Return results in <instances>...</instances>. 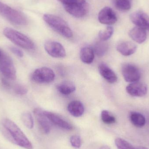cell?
<instances>
[{"label": "cell", "instance_id": "cell-17", "mask_svg": "<svg viewBox=\"0 0 149 149\" xmlns=\"http://www.w3.org/2000/svg\"><path fill=\"white\" fill-rule=\"evenodd\" d=\"M129 35L134 41L139 44L144 42L147 39L146 30L137 26L130 31Z\"/></svg>", "mask_w": 149, "mask_h": 149}, {"label": "cell", "instance_id": "cell-33", "mask_svg": "<svg viewBox=\"0 0 149 149\" xmlns=\"http://www.w3.org/2000/svg\"><path fill=\"white\" fill-rule=\"evenodd\" d=\"M58 1H60V2L62 3H64L67 0H58Z\"/></svg>", "mask_w": 149, "mask_h": 149}, {"label": "cell", "instance_id": "cell-27", "mask_svg": "<svg viewBox=\"0 0 149 149\" xmlns=\"http://www.w3.org/2000/svg\"><path fill=\"white\" fill-rule=\"evenodd\" d=\"M101 119L103 123L107 124H111L116 121L115 117L107 110H103L101 113Z\"/></svg>", "mask_w": 149, "mask_h": 149}, {"label": "cell", "instance_id": "cell-6", "mask_svg": "<svg viewBox=\"0 0 149 149\" xmlns=\"http://www.w3.org/2000/svg\"><path fill=\"white\" fill-rule=\"evenodd\" d=\"M0 72L9 79L16 78V71L10 57L0 49Z\"/></svg>", "mask_w": 149, "mask_h": 149}, {"label": "cell", "instance_id": "cell-29", "mask_svg": "<svg viewBox=\"0 0 149 149\" xmlns=\"http://www.w3.org/2000/svg\"><path fill=\"white\" fill-rule=\"evenodd\" d=\"M70 142L71 144L75 148H79L81 145L80 136L78 135H73L70 137Z\"/></svg>", "mask_w": 149, "mask_h": 149}, {"label": "cell", "instance_id": "cell-7", "mask_svg": "<svg viewBox=\"0 0 149 149\" xmlns=\"http://www.w3.org/2000/svg\"><path fill=\"white\" fill-rule=\"evenodd\" d=\"M55 73L48 67H42L36 70L32 73L31 79L38 83H48L52 82L55 79Z\"/></svg>", "mask_w": 149, "mask_h": 149}, {"label": "cell", "instance_id": "cell-28", "mask_svg": "<svg viewBox=\"0 0 149 149\" xmlns=\"http://www.w3.org/2000/svg\"><path fill=\"white\" fill-rule=\"evenodd\" d=\"M14 91L17 95H24L27 93L28 89L27 87L22 84H17L14 88Z\"/></svg>", "mask_w": 149, "mask_h": 149}, {"label": "cell", "instance_id": "cell-11", "mask_svg": "<svg viewBox=\"0 0 149 149\" xmlns=\"http://www.w3.org/2000/svg\"><path fill=\"white\" fill-rule=\"evenodd\" d=\"M130 19L137 27L149 30V16L145 12L135 11L130 15Z\"/></svg>", "mask_w": 149, "mask_h": 149}, {"label": "cell", "instance_id": "cell-15", "mask_svg": "<svg viewBox=\"0 0 149 149\" xmlns=\"http://www.w3.org/2000/svg\"><path fill=\"white\" fill-rule=\"evenodd\" d=\"M99 72L101 76L110 83H114L117 81L116 74L107 65L104 63L99 65Z\"/></svg>", "mask_w": 149, "mask_h": 149}, {"label": "cell", "instance_id": "cell-13", "mask_svg": "<svg viewBox=\"0 0 149 149\" xmlns=\"http://www.w3.org/2000/svg\"><path fill=\"white\" fill-rule=\"evenodd\" d=\"M34 113L43 132L45 134H49L51 130L50 121L45 114L43 110L41 109L36 108L34 109Z\"/></svg>", "mask_w": 149, "mask_h": 149}, {"label": "cell", "instance_id": "cell-16", "mask_svg": "<svg viewBox=\"0 0 149 149\" xmlns=\"http://www.w3.org/2000/svg\"><path fill=\"white\" fill-rule=\"evenodd\" d=\"M137 45L134 43L125 41L118 44L116 49L122 55L127 56L134 53L137 49Z\"/></svg>", "mask_w": 149, "mask_h": 149}, {"label": "cell", "instance_id": "cell-18", "mask_svg": "<svg viewBox=\"0 0 149 149\" xmlns=\"http://www.w3.org/2000/svg\"><path fill=\"white\" fill-rule=\"evenodd\" d=\"M69 113L74 117H79L84 113V105L79 101H73L69 103L68 106Z\"/></svg>", "mask_w": 149, "mask_h": 149}, {"label": "cell", "instance_id": "cell-10", "mask_svg": "<svg viewBox=\"0 0 149 149\" xmlns=\"http://www.w3.org/2000/svg\"><path fill=\"white\" fill-rule=\"evenodd\" d=\"M98 20L102 24L110 25L116 23L117 18L116 14L112 8L105 7L99 12Z\"/></svg>", "mask_w": 149, "mask_h": 149}, {"label": "cell", "instance_id": "cell-25", "mask_svg": "<svg viewBox=\"0 0 149 149\" xmlns=\"http://www.w3.org/2000/svg\"><path fill=\"white\" fill-rule=\"evenodd\" d=\"M22 120L25 127L29 129L34 127V120L31 114L29 112H25L22 116Z\"/></svg>", "mask_w": 149, "mask_h": 149}, {"label": "cell", "instance_id": "cell-30", "mask_svg": "<svg viewBox=\"0 0 149 149\" xmlns=\"http://www.w3.org/2000/svg\"><path fill=\"white\" fill-rule=\"evenodd\" d=\"M10 49L12 53H14L15 55L19 57L22 58L23 57V52L19 48H17L14 46H10Z\"/></svg>", "mask_w": 149, "mask_h": 149}, {"label": "cell", "instance_id": "cell-5", "mask_svg": "<svg viewBox=\"0 0 149 149\" xmlns=\"http://www.w3.org/2000/svg\"><path fill=\"white\" fill-rule=\"evenodd\" d=\"M63 4L68 13L78 18L85 16L88 11V4L86 0H67Z\"/></svg>", "mask_w": 149, "mask_h": 149}, {"label": "cell", "instance_id": "cell-1", "mask_svg": "<svg viewBox=\"0 0 149 149\" xmlns=\"http://www.w3.org/2000/svg\"><path fill=\"white\" fill-rule=\"evenodd\" d=\"M0 130L3 136L11 143L26 149H33V146L19 127L11 120L4 119L0 123Z\"/></svg>", "mask_w": 149, "mask_h": 149}, {"label": "cell", "instance_id": "cell-23", "mask_svg": "<svg viewBox=\"0 0 149 149\" xmlns=\"http://www.w3.org/2000/svg\"><path fill=\"white\" fill-rule=\"evenodd\" d=\"M93 49L98 56H103L108 49V45L106 43L97 42L94 45Z\"/></svg>", "mask_w": 149, "mask_h": 149}, {"label": "cell", "instance_id": "cell-31", "mask_svg": "<svg viewBox=\"0 0 149 149\" xmlns=\"http://www.w3.org/2000/svg\"><path fill=\"white\" fill-rule=\"evenodd\" d=\"M2 83L3 85L6 88H9L10 87V83L6 80V79H2Z\"/></svg>", "mask_w": 149, "mask_h": 149}, {"label": "cell", "instance_id": "cell-8", "mask_svg": "<svg viewBox=\"0 0 149 149\" xmlns=\"http://www.w3.org/2000/svg\"><path fill=\"white\" fill-rule=\"evenodd\" d=\"M45 49L49 56L56 58H63L66 55L63 45L58 42L48 41L44 45Z\"/></svg>", "mask_w": 149, "mask_h": 149}, {"label": "cell", "instance_id": "cell-21", "mask_svg": "<svg viewBox=\"0 0 149 149\" xmlns=\"http://www.w3.org/2000/svg\"><path fill=\"white\" fill-rule=\"evenodd\" d=\"M130 118L132 124L137 127L141 128L143 127L146 123V119L142 114L137 112H132L130 115Z\"/></svg>", "mask_w": 149, "mask_h": 149}, {"label": "cell", "instance_id": "cell-24", "mask_svg": "<svg viewBox=\"0 0 149 149\" xmlns=\"http://www.w3.org/2000/svg\"><path fill=\"white\" fill-rule=\"evenodd\" d=\"M114 4L117 9L121 11H127L131 8L132 0H115Z\"/></svg>", "mask_w": 149, "mask_h": 149}, {"label": "cell", "instance_id": "cell-4", "mask_svg": "<svg viewBox=\"0 0 149 149\" xmlns=\"http://www.w3.org/2000/svg\"><path fill=\"white\" fill-rule=\"evenodd\" d=\"M0 15L13 24L24 25L28 20L22 12L16 10L7 4L0 2Z\"/></svg>", "mask_w": 149, "mask_h": 149}, {"label": "cell", "instance_id": "cell-19", "mask_svg": "<svg viewBox=\"0 0 149 149\" xmlns=\"http://www.w3.org/2000/svg\"><path fill=\"white\" fill-rule=\"evenodd\" d=\"M94 52L93 48L89 46L83 47L81 50L80 58L84 63H92L94 59Z\"/></svg>", "mask_w": 149, "mask_h": 149}, {"label": "cell", "instance_id": "cell-14", "mask_svg": "<svg viewBox=\"0 0 149 149\" xmlns=\"http://www.w3.org/2000/svg\"><path fill=\"white\" fill-rule=\"evenodd\" d=\"M44 113L50 121L58 127L66 130H70L72 129V126L69 122L56 114L46 111H44Z\"/></svg>", "mask_w": 149, "mask_h": 149}, {"label": "cell", "instance_id": "cell-26", "mask_svg": "<svg viewBox=\"0 0 149 149\" xmlns=\"http://www.w3.org/2000/svg\"><path fill=\"white\" fill-rule=\"evenodd\" d=\"M113 29L111 26H108L104 30L99 32V37L102 41H104L109 39L113 33Z\"/></svg>", "mask_w": 149, "mask_h": 149}, {"label": "cell", "instance_id": "cell-3", "mask_svg": "<svg viewBox=\"0 0 149 149\" xmlns=\"http://www.w3.org/2000/svg\"><path fill=\"white\" fill-rule=\"evenodd\" d=\"M3 34L13 43L21 48L27 50L34 49L35 48L34 43L29 38L14 29L7 27L3 30Z\"/></svg>", "mask_w": 149, "mask_h": 149}, {"label": "cell", "instance_id": "cell-20", "mask_svg": "<svg viewBox=\"0 0 149 149\" xmlns=\"http://www.w3.org/2000/svg\"><path fill=\"white\" fill-rule=\"evenodd\" d=\"M57 88L60 93L64 95H68L75 91L76 87L72 81H65L58 85Z\"/></svg>", "mask_w": 149, "mask_h": 149}, {"label": "cell", "instance_id": "cell-22", "mask_svg": "<svg viewBox=\"0 0 149 149\" xmlns=\"http://www.w3.org/2000/svg\"><path fill=\"white\" fill-rule=\"evenodd\" d=\"M115 143L118 149H148V148L141 146L136 147L120 138L116 139Z\"/></svg>", "mask_w": 149, "mask_h": 149}, {"label": "cell", "instance_id": "cell-9", "mask_svg": "<svg viewBox=\"0 0 149 149\" xmlns=\"http://www.w3.org/2000/svg\"><path fill=\"white\" fill-rule=\"evenodd\" d=\"M122 73L124 79L127 82H136L141 77V72L139 69L135 65L130 64L123 65L122 68Z\"/></svg>", "mask_w": 149, "mask_h": 149}, {"label": "cell", "instance_id": "cell-32", "mask_svg": "<svg viewBox=\"0 0 149 149\" xmlns=\"http://www.w3.org/2000/svg\"><path fill=\"white\" fill-rule=\"evenodd\" d=\"M100 149H110V148L107 145H104V146H102Z\"/></svg>", "mask_w": 149, "mask_h": 149}, {"label": "cell", "instance_id": "cell-2", "mask_svg": "<svg viewBox=\"0 0 149 149\" xmlns=\"http://www.w3.org/2000/svg\"><path fill=\"white\" fill-rule=\"evenodd\" d=\"M45 22L55 31L66 38L73 36V33L70 26L63 18L52 14L44 15Z\"/></svg>", "mask_w": 149, "mask_h": 149}, {"label": "cell", "instance_id": "cell-12", "mask_svg": "<svg viewBox=\"0 0 149 149\" xmlns=\"http://www.w3.org/2000/svg\"><path fill=\"white\" fill-rule=\"evenodd\" d=\"M126 91L130 95L135 97H142L147 94L148 87L146 84L138 81L128 85Z\"/></svg>", "mask_w": 149, "mask_h": 149}]
</instances>
